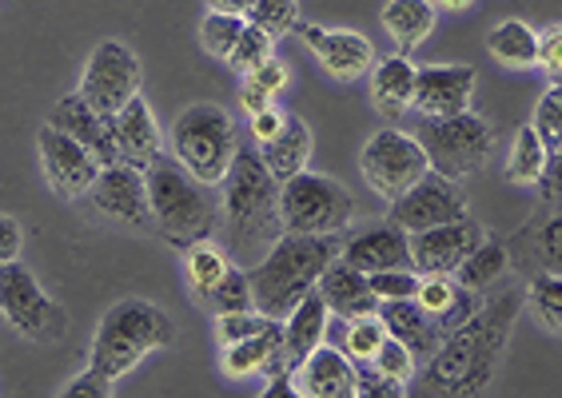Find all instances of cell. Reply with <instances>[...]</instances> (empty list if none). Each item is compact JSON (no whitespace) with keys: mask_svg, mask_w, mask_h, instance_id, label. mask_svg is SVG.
<instances>
[{"mask_svg":"<svg viewBox=\"0 0 562 398\" xmlns=\"http://www.w3.org/2000/svg\"><path fill=\"white\" fill-rule=\"evenodd\" d=\"M244 16H227V12H207L204 21H200V44H204L207 56H216V60H227L232 48H236L239 33H244Z\"/></svg>","mask_w":562,"mask_h":398,"instance_id":"d590c367","label":"cell"},{"mask_svg":"<svg viewBox=\"0 0 562 398\" xmlns=\"http://www.w3.org/2000/svg\"><path fill=\"white\" fill-rule=\"evenodd\" d=\"M280 212L288 236H339L356 219V195L331 175L300 172L280 183Z\"/></svg>","mask_w":562,"mask_h":398,"instance_id":"52a82bcc","label":"cell"},{"mask_svg":"<svg viewBox=\"0 0 562 398\" xmlns=\"http://www.w3.org/2000/svg\"><path fill=\"white\" fill-rule=\"evenodd\" d=\"M295 33L336 80L351 84V80H359V76H368L375 68V48H371V41L363 33H351V29L331 33V29H319V24H300Z\"/></svg>","mask_w":562,"mask_h":398,"instance_id":"e0dca14e","label":"cell"},{"mask_svg":"<svg viewBox=\"0 0 562 398\" xmlns=\"http://www.w3.org/2000/svg\"><path fill=\"white\" fill-rule=\"evenodd\" d=\"M315 291H319V299L327 303V311L339 315L344 323L371 319V315L379 311V299H375V291H371V280L363 275V271L347 268L344 259H336V263L319 275Z\"/></svg>","mask_w":562,"mask_h":398,"instance_id":"7402d4cb","label":"cell"},{"mask_svg":"<svg viewBox=\"0 0 562 398\" xmlns=\"http://www.w3.org/2000/svg\"><path fill=\"white\" fill-rule=\"evenodd\" d=\"M347 268L363 271V275H379V271H403L412 268V236L395 224H379L359 231L344 243L339 255Z\"/></svg>","mask_w":562,"mask_h":398,"instance_id":"d6986e66","label":"cell"},{"mask_svg":"<svg viewBox=\"0 0 562 398\" xmlns=\"http://www.w3.org/2000/svg\"><path fill=\"white\" fill-rule=\"evenodd\" d=\"M207 9L227 12V16H244V21H248L251 9H256V0H207Z\"/></svg>","mask_w":562,"mask_h":398,"instance_id":"f907efd6","label":"cell"},{"mask_svg":"<svg viewBox=\"0 0 562 398\" xmlns=\"http://www.w3.org/2000/svg\"><path fill=\"white\" fill-rule=\"evenodd\" d=\"M283 124H288V112L263 109V112H256V116H251V136H256V144H268V140H276V136H280Z\"/></svg>","mask_w":562,"mask_h":398,"instance_id":"7dc6e473","label":"cell"},{"mask_svg":"<svg viewBox=\"0 0 562 398\" xmlns=\"http://www.w3.org/2000/svg\"><path fill=\"white\" fill-rule=\"evenodd\" d=\"M527 303L542 331L562 334V275H535L527 287Z\"/></svg>","mask_w":562,"mask_h":398,"instance_id":"836d02e7","label":"cell"},{"mask_svg":"<svg viewBox=\"0 0 562 398\" xmlns=\"http://www.w3.org/2000/svg\"><path fill=\"white\" fill-rule=\"evenodd\" d=\"M359 172L368 180V187L379 200H400L403 192H412L423 175L431 172L427 163V151L419 148L412 132L387 128L375 132L363 151H359Z\"/></svg>","mask_w":562,"mask_h":398,"instance_id":"8fae6325","label":"cell"},{"mask_svg":"<svg viewBox=\"0 0 562 398\" xmlns=\"http://www.w3.org/2000/svg\"><path fill=\"white\" fill-rule=\"evenodd\" d=\"M467 219V195L454 180L427 172L412 192H403L400 200H391L387 207V224L403 227L407 236L415 231H431V227L459 224Z\"/></svg>","mask_w":562,"mask_h":398,"instance_id":"7c38bea8","label":"cell"},{"mask_svg":"<svg viewBox=\"0 0 562 398\" xmlns=\"http://www.w3.org/2000/svg\"><path fill=\"white\" fill-rule=\"evenodd\" d=\"M283 88H288V68H283V60H276V56H271L268 65H260L251 76H244L239 104H244V112H248V116H256V112L271 109V100L280 96Z\"/></svg>","mask_w":562,"mask_h":398,"instance_id":"1f68e13d","label":"cell"},{"mask_svg":"<svg viewBox=\"0 0 562 398\" xmlns=\"http://www.w3.org/2000/svg\"><path fill=\"white\" fill-rule=\"evenodd\" d=\"M48 128L72 136L80 148L92 151V160H97L100 168H112V163H120L116 140H112V120L88 109L76 92H72V96H65V100H56L53 112H48Z\"/></svg>","mask_w":562,"mask_h":398,"instance_id":"ffe728a7","label":"cell"},{"mask_svg":"<svg viewBox=\"0 0 562 398\" xmlns=\"http://www.w3.org/2000/svg\"><path fill=\"white\" fill-rule=\"evenodd\" d=\"M522 291H498L483 307L467 315L427 363H423V387L435 398H479L491 387L503 351L510 343V327L522 311Z\"/></svg>","mask_w":562,"mask_h":398,"instance_id":"6da1fadb","label":"cell"},{"mask_svg":"<svg viewBox=\"0 0 562 398\" xmlns=\"http://www.w3.org/2000/svg\"><path fill=\"white\" fill-rule=\"evenodd\" d=\"M471 100H475V68L431 65V68H419V76H415L412 109L423 120L463 116V112H471Z\"/></svg>","mask_w":562,"mask_h":398,"instance_id":"9a60e30c","label":"cell"},{"mask_svg":"<svg viewBox=\"0 0 562 398\" xmlns=\"http://www.w3.org/2000/svg\"><path fill=\"white\" fill-rule=\"evenodd\" d=\"M292 383L303 398H359V366L336 346H319L295 366Z\"/></svg>","mask_w":562,"mask_h":398,"instance_id":"44dd1931","label":"cell"},{"mask_svg":"<svg viewBox=\"0 0 562 398\" xmlns=\"http://www.w3.org/2000/svg\"><path fill=\"white\" fill-rule=\"evenodd\" d=\"M507 263H510V251L503 243H491L487 239L479 251H471V259H467L463 268L454 271V283L463 291H487L507 271Z\"/></svg>","mask_w":562,"mask_h":398,"instance_id":"d6a6232c","label":"cell"},{"mask_svg":"<svg viewBox=\"0 0 562 398\" xmlns=\"http://www.w3.org/2000/svg\"><path fill=\"white\" fill-rule=\"evenodd\" d=\"M176 343V323L172 315L156 307L148 299H120L112 303L104 319H100L97 334H92V371L109 378H120L136 371L151 351H168Z\"/></svg>","mask_w":562,"mask_h":398,"instance_id":"277c9868","label":"cell"},{"mask_svg":"<svg viewBox=\"0 0 562 398\" xmlns=\"http://www.w3.org/2000/svg\"><path fill=\"white\" fill-rule=\"evenodd\" d=\"M327 319H331V311H327V303L319 299V291H312V295L283 319V375H295V366L312 355V351L324 346Z\"/></svg>","mask_w":562,"mask_h":398,"instance_id":"cb8c5ba5","label":"cell"},{"mask_svg":"<svg viewBox=\"0 0 562 398\" xmlns=\"http://www.w3.org/2000/svg\"><path fill=\"white\" fill-rule=\"evenodd\" d=\"M547 160H551V148L542 144L535 124H527V128L515 132V144H510L507 180L519 183V187H539L542 172H547Z\"/></svg>","mask_w":562,"mask_h":398,"instance_id":"f546056e","label":"cell"},{"mask_svg":"<svg viewBox=\"0 0 562 398\" xmlns=\"http://www.w3.org/2000/svg\"><path fill=\"white\" fill-rule=\"evenodd\" d=\"M207 307L216 315H239V311H256V303H251V280L244 268H232L220 280V287L207 295Z\"/></svg>","mask_w":562,"mask_h":398,"instance_id":"8d00e7d4","label":"cell"},{"mask_svg":"<svg viewBox=\"0 0 562 398\" xmlns=\"http://www.w3.org/2000/svg\"><path fill=\"white\" fill-rule=\"evenodd\" d=\"M412 136L427 151L431 172L454 183L463 180V175H475L491 160V148H495L491 124L483 116H475V112L447 120H419Z\"/></svg>","mask_w":562,"mask_h":398,"instance_id":"ba28073f","label":"cell"},{"mask_svg":"<svg viewBox=\"0 0 562 398\" xmlns=\"http://www.w3.org/2000/svg\"><path fill=\"white\" fill-rule=\"evenodd\" d=\"M415 76H419V65H412L403 53L387 56V60H379V68H371V100L387 120H400L412 109Z\"/></svg>","mask_w":562,"mask_h":398,"instance_id":"484cf974","label":"cell"},{"mask_svg":"<svg viewBox=\"0 0 562 398\" xmlns=\"http://www.w3.org/2000/svg\"><path fill=\"white\" fill-rule=\"evenodd\" d=\"M379 323L387 327V334L395 343H403L415 355V363H427V359L439 351L443 343V323L431 319L415 299L403 303H379Z\"/></svg>","mask_w":562,"mask_h":398,"instance_id":"603a6c76","label":"cell"},{"mask_svg":"<svg viewBox=\"0 0 562 398\" xmlns=\"http://www.w3.org/2000/svg\"><path fill=\"white\" fill-rule=\"evenodd\" d=\"M260 398H303V395L295 390L292 375H276V378H268V387L260 390Z\"/></svg>","mask_w":562,"mask_h":398,"instance_id":"681fc988","label":"cell"},{"mask_svg":"<svg viewBox=\"0 0 562 398\" xmlns=\"http://www.w3.org/2000/svg\"><path fill=\"white\" fill-rule=\"evenodd\" d=\"M112 383H116V378L100 375V371L88 366V371H80V375L68 383L60 398H112Z\"/></svg>","mask_w":562,"mask_h":398,"instance_id":"ee69618b","label":"cell"},{"mask_svg":"<svg viewBox=\"0 0 562 398\" xmlns=\"http://www.w3.org/2000/svg\"><path fill=\"white\" fill-rule=\"evenodd\" d=\"M435 9H443V12H463V9H471L475 0H431Z\"/></svg>","mask_w":562,"mask_h":398,"instance_id":"816d5d0a","label":"cell"},{"mask_svg":"<svg viewBox=\"0 0 562 398\" xmlns=\"http://www.w3.org/2000/svg\"><path fill=\"white\" fill-rule=\"evenodd\" d=\"M36 144H41V168H44L48 187H53L60 200H85L100 175V163L92 160V151L80 148L65 132L48 128V124L41 128V140Z\"/></svg>","mask_w":562,"mask_h":398,"instance_id":"5bb4252c","label":"cell"},{"mask_svg":"<svg viewBox=\"0 0 562 398\" xmlns=\"http://www.w3.org/2000/svg\"><path fill=\"white\" fill-rule=\"evenodd\" d=\"M184 259H188V287H192V295L200 303H207V295L220 287V280L236 268V263L227 259V251L216 248L212 239H204V243H192V248L184 251Z\"/></svg>","mask_w":562,"mask_h":398,"instance_id":"4dcf8cb0","label":"cell"},{"mask_svg":"<svg viewBox=\"0 0 562 398\" xmlns=\"http://www.w3.org/2000/svg\"><path fill=\"white\" fill-rule=\"evenodd\" d=\"M92 207L100 216L120 219V224L132 227H148L151 224V207H148V183L144 172L128 168V163H112V168H100L97 183H92Z\"/></svg>","mask_w":562,"mask_h":398,"instance_id":"2e32d148","label":"cell"},{"mask_svg":"<svg viewBox=\"0 0 562 398\" xmlns=\"http://www.w3.org/2000/svg\"><path fill=\"white\" fill-rule=\"evenodd\" d=\"M220 236H224L227 259L244 271L256 268L288 236L280 212V183L263 168L260 151L239 148L232 172L220 183Z\"/></svg>","mask_w":562,"mask_h":398,"instance_id":"7a4b0ae2","label":"cell"},{"mask_svg":"<svg viewBox=\"0 0 562 398\" xmlns=\"http://www.w3.org/2000/svg\"><path fill=\"white\" fill-rule=\"evenodd\" d=\"M371 366H375L379 378H387L391 387L403 390L415 378V366H419V363H415V355L407 351V346L395 343V339L387 334V339H383V346H379V355L371 359Z\"/></svg>","mask_w":562,"mask_h":398,"instance_id":"f35d334b","label":"cell"},{"mask_svg":"<svg viewBox=\"0 0 562 398\" xmlns=\"http://www.w3.org/2000/svg\"><path fill=\"white\" fill-rule=\"evenodd\" d=\"M487 243V231L467 216L459 224L431 227V231H415L412 236V268L419 275H447L454 280V271L463 268L471 251H479Z\"/></svg>","mask_w":562,"mask_h":398,"instance_id":"4fadbf2b","label":"cell"},{"mask_svg":"<svg viewBox=\"0 0 562 398\" xmlns=\"http://www.w3.org/2000/svg\"><path fill=\"white\" fill-rule=\"evenodd\" d=\"M539 68L551 80H562V24H551L547 33H539Z\"/></svg>","mask_w":562,"mask_h":398,"instance_id":"f6af8a7d","label":"cell"},{"mask_svg":"<svg viewBox=\"0 0 562 398\" xmlns=\"http://www.w3.org/2000/svg\"><path fill=\"white\" fill-rule=\"evenodd\" d=\"M271 56H276V36H268L263 29H256V24H244V33H239L236 48H232V56H227V65L236 68V72L251 76L260 65H268Z\"/></svg>","mask_w":562,"mask_h":398,"instance_id":"e575fe53","label":"cell"},{"mask_svg":"<svg viewBox=\"0 0 562 398\" xmlns=\"http://www.w3.org/2000/svg\"><path fill=\"white\" fill-rule=\"evenodd\" d=\"M248 21L268 36H288L300 29V4L295 0H256Z\"/></svg>","mask_w":562,"mask_h":398,"instance_id":"ab89813d","label":"cell"},{"mask_svg":"<svg viewBox=\"0 0 562 398\" xmlns=\"http://www.w3.org/2000/svg\"><path fill=\"white\" fill-rule=\"evenodd\" d=\"M0 315L33 343H60L68 331L65 307L44 295L24 263H0Z\"/></svg>","mask_w":562,"mask_h":398,"instance_id":"9c48e42d","label":"cell"},{"mask_svg":"<svg viewBox=\"0 0 562 398\" xmlns=\"http://www.w3.org/2000/svg\"><path fill=\"white\" fill-rule=\"evenodd\" d=\"M539 192L547 204H562V148L551 151V160H547V172L539 180Z\"/></svg>","mask_w":562,"mask_h":398,"instance_id":"c3c4849f","label":"cell"},{"mask_svg":"<svg viewBox=\"0 0 562 398\" xmlns=\"http://www.w3.org/2000/svg\"><path fill=\"white\" fill-rule=\"evenodd\" d=\"M24 248V231L12 216H0V263H16Z\"/></svg>","mask_w":562,"mask_h":398,"instance_id":"bcb514c9","label":"cell"},{"mask_svg":"<svg viewBox=\"0 0 562 398\" xmlns=\"http://www.w3.org/2000/svg\"><path fill=\"white\" fill-rule=\"evenodd\" d=\"M487 53L510 72L539 68V33L527 21H503L487 33Z\"/></svg>","mask_w":562,"mask_h":398,"instance_id":"83f0119b","label":"cell"},{"mask_svg":"<svg viewBox=\"0 0 562 398\" xmlns=\"http://www.w3.org/2000/svg\"><path fill=\"white\" fill-rule=\"evenodd\" d=\"M276 319L260 311H239V315H216V343L220 346H232V343H244V339H256L263 334Z\"/></svg>","mask_w":562,"mask_h":398,"instance_id":"b9f144b4","label":"cell"},{"mask_svg":"<svg viewBox=\"0 0 562 398\" xmlns=\"http://www.w3.org/2000/svg\"><path fill=\"white\" fill-rule=\"evenodd\" d=\"M168 140H172V160L180 163L192 180L204 183V187H220L239 156L236 120L227 116L220 104H207V100L188 104V109L176 116Z\"/></svg>","mask_w":562,"mask_h":398,"instance_id":"8992f818","label":"cell"},{"mask_svg":"<svg viewBox=\"0 0 562 398\" xmlns=\"http://www.w3.org/2000/svg\"><path fill=\"white\" fill-rule=\"evenodd\" d=\"M515 251L535 263V275H562V204H554L551 216L535 219L515 239Z\"/></svg>","mask_w":562,"mask_h":398,"instance_id":"4316f807","label":"cell"},{"mask_svg":"<svg viewBox=\"0 0 562 398\" xmlns=\"http://www.w3.org/2000/svg\"><path fill=\"white\" fill-rule=\"evenodd\" d=\"M140 60L132 53L124 41H100L92 48L85 65V76H80V88H76V96L85 100L88 109L100 112V116H116L132 104V100L140 96Z\"/></svg>","mask_w":562,"mask_h":398,"instance_id":"30bf717a","label":"cell"},{"mask_svg":"<svg viewBox=\"0 0 562 398\" xmlns=\"http://www.w3.org/2000/svg\"><path fill=\"white\" fill-rule=\"evenodd\" d=\"M256 151H260L263 168L276 175V183H288L300 172H307V160H312V128L303 124V116L288 112V124H283L280 136L260 144Z\"/></svg>","mask_w":562,"mask_h":398,"instance_id":"d4e9b609","label":"cell"},{"mask_svg":"<svg viewBox=\"0 0 562 398\" xmlns=\"http://www.w3.org/2000/svg\"><path fill=\"white\" fill-rule=\"evenodd\" d=\"M368 280L379 303H403L419 295L423 275L415 268H403V271H379V275H368Z\"/></svg>","mask_w":562,"mask_h":398,"instance_id":"7bdbcfd3","label":"cell"},{"mask_svg":"<svg viewBox=\"0 0 562 398\" xmlns=\"http://www.w3.org/2000/svg\"><path fill=\"white\" fill-rule=\"evenodd\" d=\"M383 29L400 44V53H415L435 33V4L431 0H387Z\"/></svg>","mask_w":562,"mask_h":398,"instance_id":"f1b7e54d","label":"cell"},{"mask_svg":"<svg viewBox=\"0 0 562 398\" xmlns=\"http://www.w3.org/2000/svg\"><path fill=\"white\" fill-rule=\"evenodd\" d=\"M344 255L339 236H283L268 255L248 271L251 280V303L256 311L283 323L315 291L336 259Z\"/></svg>","mask_w":562,"mask_h":398,"instance_id":"3957f363","label":"cell"},{"mask_svg":"<svg viewBox=\"0 0 562 398\" xmlns=\"http://www.w3.org/2000/svg\"><path fill=\"white\" fill-rule=\"evenodd\" d=\"M383 339H387V327L379 323V315L347 323V359H351V363H371V359L379 355Z\"/></svg>","mask_w":562,"mask_h":398,"instance_id":"60d3db41","label":"cell"},{"mask_svg":"<svg viewBox=\"0 0 562 398\" xmlns=\"http://www.w3.org/2000/svg\"><path fill=\"white\" fill-rule=\"evenodd\" d=\"M112 140H116L120 163H128L136 172H148L156 168V160H164V132L144 96H136L128 109L112 116Z\"/></svg>","mask_w":562,"mask_h":398,"instance_id":"ac0fdd59","label":"cell"},{"mask_svg":"<svg viewBox=\"0 0 562 398\" xmlns=\"http://www.w3.org/2000/svg\"><path fill=\"white\" fill-rule=\"evenodd\" d=\"M535 132L542 136V144L551 151L562 148V80H551L547 84V92L539 96V104H535Z\"/></svg>","mask_w":562,"mask_h":398,"instance_id":"74e56055","label":"cell"},{"mask_svg":"<svg viewBox=\"0 0 562 398\" xmlns=\"http://www.w3.org/2000/svg\"><path fill=\"white\" fill-rule=\"evenodd\" d=\"M144 183H148L151 224L164 243L188 251L220 231V200H212V187L192 180L176 160H156V168L144 172Z\"/></svg>","mask_w":562,"mask_h":398,"instance_id":"5b68a950","label":"cell"}]
</instances>
